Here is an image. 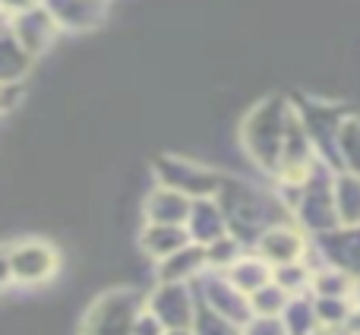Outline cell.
I'll list each match as a JSON object with an SVG mask.
<instances>
[{
  "label": "cell",
  "instance_id": "18",
  "mask_svg": "<svg viewBox=\"0 0 360 335\" xmlns=\"http://www.w3.org/2000/svg\"><path fill=\"white\" fill-rule=\"evenodd\" d=\"M41 0H4V6H6V16H16V13H25V10H32V6H38Z\"/></svg>",
  "mask_w": 360,
  "mask_h": 335
},
{
  "label": "cell",
  "instance_id": "15",
  "mask_svg": "<svg viewBox=\"0 0 360 335\" xmlns=\"http://www.w3.org/2000/svg\"><path fill=\"white\" fill-rule=\"evenodd\" d=\"M29 61H32V54L16 42V35L6 29V35H4V80L6 82H16L19 76L25 73Z\"/></svg>",
  "mask_w": 360,
  "mask_h": 335
},
{
  "label": "cell",
  "instance_id": "2",
  "mask_svg": "<svg viewBox=\"0 0 360 335\" xmlns=\"http://www.w3.org/2000/svg\"><path fill=\"white\" fill-rule=\"evenodd\" d=\"M139 304L133 294L114 291L111 298L98 301L86 320V335H136Z\"/></svg>",
  "mask_w": 360,
  "mask_h": 335
},
{
  "label": "cell",
  "instance_id": "17",
  "mask_svg": "<svg viewBox=\"0 0 360 335\" xmlns=\"http://www.w3.org/2000/svg\"><path fill=\"white\" fill-rule=\"evenodd\" d=\"M243 335H288V326L278 317H253Z\"/></svg>",
  "mask_w": 360,
  "mask_h": 335
},
{
  "label": "cell",
  "instance_id": "8",
  "mask_svg": "<svg viewBox=\"0 0 360 335\" xmlns=\"http://www.w3.org/2000/svg\"><path fill=\"white\" fill-rule=\"evenodd\" d=\"M186 231H190V237L196 244L209 247V244L221 241V237L228 234V215H224V209H218V206L212 203V196L193 199V212H190V218H186Z\"/></svg>",
  "mask_w": 360,
  "mask_h": 335
},
{
  "label": "cell",
  "instance_id": "16",
  "mask_svg": "<svg viewBox=\"0 0 360 335\" xmlns=\"http://www.w3.org/2000/svg\"><path fill=\"white\" fill-rule=\"evenodd\" d=\"M338 156L351 174H360V120H345L338 137Z\"/></svg>",
  "mask_w": 360,
  "mask_h": 335
},
{
  "label": "cell",
  "instance_id": "1",
  "mask_svg": "<svg viewBox=\"0 0 360 335\" xmlns=\"http://www.w3.org/2000/svg\"><path fill=\"white\" fill-rule=\"evenodd\" d=\"M288 124L291 114L285 111L281 101H266L259 105L247 120V146L256 156V162L269 171L281 168V149H285V137H288Z\"/></svg>",
  "mask_w": 360,
  "mask_h": 335
},
{
  "label": "cell",
  "instance_id": "4",
  "mask_svg": "<svg viewBox=\"0 0 360 335\" xmlns=\"http://www.w3.org/2000/svg\"><path fill=\"white\" fill-rule=\"evenodd\" d=\"M149 310L155 313L168 329H193V320H196L199 307L193 304V298H190L184 282H165L162 291L152 298Z\"/></svg>",
  "mask_w": 360,
  "mask_h": 335
},
{
  "label": "cell",
  "instance_id": "6",
  "mask_svg": "<svg viewBox=\"0 0 360 335\" xmlns=\"http://www.w3.org/2000/svg\"><path fill=\"white\" fill-rule=\"evenodd\" d=\"M158 174H162L165 187H174V190L186 193L190 199H205L215 193L218 187V177L209 171H202V168L196 165H186V162H174V158H165L162 168H158Z\"/></svg>",
  "mask_w": 360,
  "mask_h": 335
},
{
  "label": "cell",
  "instance_id": "5",
  "mask_svg": "<svg viewBox=\"0 0 360 335\" xmlns=\"http://www.w3.org/2000/svg\"><path fill=\"white\" fill-rule=\"evenodd\" d=\"M54 16L48 13V6L38 4L25 13H16V16L6 19V29L16 35V42L22 44L29 54H38L41 48H48V42L54 38Z\"/></svg>",
  "mask_w": 360,
  "mask_h": 335
},
{
  "label": "cell",
  "instance_id": "11",
  "mask_svg": "<svg viewBox=\"0 0 360 335\" xmlns=\"http://www.w3.org/2000/svg\"><path fill=\"white\" fill-rule=\"evenodd\" d=\"M149 218L158 225H186V218H190L193 212V199L186 196V193L174 190V187H162V190H155L149 196Z\"/></svg>",
  "mask_w": 360,
  "mask_h": 335
},
{
  "label": "cell",
  "instance_id": "13",
  "mask_svg": "<svg viewBox=\"0 0 360 335\" xmlns=\"http://www.w3.org/2000/svg\"><path fill=\"white\" fill-rule=\"evenodd\" d=\"M190 241L193 237H190V231H186V225H158V222H152L143 234L146 250H149L152 256H162V260L174 256L177 250H184Z\"/></svg>",
  "mask_w": 360,
  "mask_h": 335
},
{
  "label": "cell",
  "instance_id": "19",
  "mask_svg": "<svg viewBox=\"0 0 360 335\" xmlns=\"http://www.w3.org/2000/svg\"><path fill=\"white\" fill-rule=\"evenodd\" d=\"M165 335H193V332H190V329H168Z\"/></svg>",
  "mask_w": 360,
  "mask_h": 335
},
{
  "label": "cell",
  "instance_id": "9",
  "mask_svg": "<svg viewBox=\"0 0 360 335\" xmlns=\"http://www.w3.org/2000/svg\"><path fill=\"white\" fill-rule=\"evenodd\" d=\"M57 25L63 29H92L105 13V0H41Z\"/></svg>",
  "mask_w": 360,
  "mask_h": 335
},
{
  "label": "cell",
  "instance_id": "3",
  "mask_svg": "<svg viewBox=\"0 0 360 335\" xmlns=\"http://www.w3.org/2000/svg\"><path fill=\"white\" fill-rule=\"evenodd\" d=\"M4 266H6V279L44 282L48 275H54L57 256L41 241H25V244H16V247H6Z\"/></svg>",
  "mask_w": 360,
  "mask_h": 335
},
{
  "label": "cell",
  "instance_id": "7",
  "mask_svg": "<svg viewBox=\"0 0 360 335\" xmlns=\"http://www.w3.org/2000/svg\"><path fill=\"white\" fill-rule=\"evenodd\" d=\"M323 253L335 269L360 275V225H345L323 234Z\"/></svg>",
  "mask_w": 360,
  "mask_h": 335
},
{
  "label": "cell",
  "instance_id": "10",
  "mask_svg": "<svg viewBox=\"0 0 360 335\" xmlns=\"http://www.w3.org/2000/svg\"><path fill=\"white\" fill-rule=\"evenodd\" d=\"M307 244L297 231L291 228H269L259 237V253L269 266H288V263H300Z\"/></svg>",
  "mask_w": 360,
  "mask_h": 335
},
{
  "label": "cell",
  "instance_id": "14",
  "mask_svg": "<svg viewBox=\"0 0 360 335\" xmlns=\"http://www.w3.org/2000/svg\"><path fill=\"white\" fill-rule=\"evenodd\" d=\"M335 206L342 225H360V174H342L335 180Z\"/></svg>",
  "mask_w": 360,
  "mask_h": 335
},
{
  "label": "cell",
  "instance_id": "12",
  "mask_svg": "<svg viewBox=\"0 0 360 335\" xmlns=\"http://www.w3.org/2000/svg\"><path fill=\"white\" fill-rule=\"evenodd\" d=\"M205 247L202 244H186L174 256L162 260V282H186L205 272Z\"/></svg>",
  "mask_w": 360,
  "mask_h": 335
}]
</instances>
